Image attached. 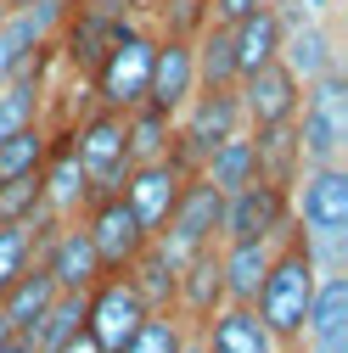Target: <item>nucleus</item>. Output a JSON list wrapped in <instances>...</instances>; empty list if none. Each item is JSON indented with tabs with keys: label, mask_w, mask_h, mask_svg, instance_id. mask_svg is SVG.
Returning a JSON list of instances; mask_svg holds the SVG:
<instances>
[{
	"label": "nucleus",
	"mask_w": 348,
	"mask_h": 353,
	"mask_svg": "<svg viewBox=\"0 0 348 353\" xmlns=\"http://www.w3.org/2000/svg\"><path fill=\"white\" fill-rule=\"evenodd\" d=\"M253 6H264V0H202V12H208V23H220V28H231V23H242Z\"/></svg>",
	"instance_id": "obj_34"
},
{
	"label": "nucleus",
	"mask_w": 348,
	"mask_h": 353,
	"mask_svg": "<svg viewBox=\"0 0 348 353\" xmlns=\"http://www.w3.org/2000/svg\"><path fill=\"white\" fill-rule=\"evenodd\" d=\"M79 225H84V236H90V247H96V258H102L107 275L129 270V263L141 258V247L152 241L118 191H113V196H90V202H84V213H79Z\"/></svg>",
	"instance_id": "obj_8"
},
{
	"label": "nucleus",
	"mask_w": 348,
	"mask_h": 353,
	"mask_svg": "<svg viewBox=\"0 0 348 353\" xmlns=\"http://www.w3.org/2000/svg\"><path fill=\"white\" fill-rule=\"evenodd\" d=\"M292 225L298 230H348V163H320V168L298 174Z\"/></svg>",
	"instance_id": "obj_10"
},
{
	"label": "nucleus",
	"mask_w": 348,
	"mask_h": 353,
	"mask_svg": "<svg viewBox=\"0 0 348 353\" xmlns=\"http://www.w3.org/2000/svg\"><path fill=\"white\" fill-rule=\"evenodd\" d=\"M197 90V57H191V39L186 34H157V51H152V79H146V101L157 112H180Z\"/></svg>",
	"instance_id": "obj_15"
},
{
	"label": "nucleus",
	"mask_w": 348,
	"mask_h": 353,
	"mask_svg": "<svg viewBox=\"0 0 348 353\" xmlns=\"http://www.w3.org/2000/svg\"><path fill=\"white\" fill-rule=\"evenodd\" d=\"M315 263L309 252L298 247V236L287 230L270 252V270H264V286H258V303L253 314L264 320V331L276 336V347H292L303 342V320H309V297H315Z\"/></svg>",
	"instance_id": "obj_1"
},
{
	"label": "nucleus",
	"mask_w": 348,
	"mask_h": 353,
	"mask_svg": "<svg viewBox=\"0 0 348 353\" xmlns=\"http://www.w3.org/2000/svg\"><path fill=\"white\" fill-rule=\"evenodd\" d=\"M152 51H157V34L141 28V23H129L102 51V62L90 68V79H84L90 96H96V107H107V112L141 107L146 101V79H152Z\"/></svg>",
	"instance_id": "obj_4"
},
{
	"label": "nucleus",
	"mask_w": 348,
	"mask_h": 353,
	"mask_svg": "<svg viewBox=\"0 0 348 353\" xmlns=\"http://www.w3.org/2000/svg\"><path fill=\"white\" fill-rule=\"evenodd\" d=\"M168 141H174V118L157 112L152 101H141V107L124 112V146H129V157H135V163L168 157Z\"/></svg>",
	"instance_id": "obj_26"
},
{
	"label": "nucleus",
	"mask_w": 348,
	"mask_h": 353,
	"mask_svg": "<svg viewBox=\"0 0 348 353\" xmlns=\"http://www.w3.org/2000/svg\"><path fill=\"white\" fill-rule=\"evenodd\" d=\"M6 336H12V325H6V314H0V342H6Z\"/></svg>",
	"instance_id": "obj_39"
},
{
	"label": "nucleus",
	"mask_w": 348,
	"mask_h": 353,
	"mask_svg": "<svg viewBox=\"0 0 348 353\" xmlns=\"http://www.w3.org/2000/svg\"><path fill=\"white\" fill-rule=\"evenodd\" d=\"M180 353H202V342H197V331H191V342H186V347H180Z\"/></svg>",
	"instance_id": "obj_37"
},
{
	"label": "nucleus",
	"mask_w": 348,
	"mask_h": 353,
	"mask_svg": "<svg viewBox=\"0 0 348 353\" xmlns=\"http://www.w3.org/2000/svg\"><path fill=\"white\" fill-rule=\"evenodd\" d=\"M68 146L73 157L84 163V174H90V196H113L124 185V174H129V146H124V112H107V107H90V112H79L68 129Z\"/></svg>",
	"instance_id": "obj_6"
},
{
	"label": "nucleus",
	"mask_w": 348,
	"mask_h": 353,
	"mask_svg": "<svg viewBox=\"0 0 348 353\" xmlns=\"http://www.w3.org/2000/svg\"><path fill=\"white\" fill-rule=\"evenodd\" d=\"M281 353H303V342H292V347H281Z\"/></svg>",
	"instance_id": "obj_40"
},
{
	"label": "nucleus",
	"mask_w": 348,
	"mask_h": 353,
	"mask_svg": "<svg viewBox=\"0 0 348 353\" xmlns=\"http://www.w3.org/2000/svg\"><path fill=\"white\" fill-rule=\"evenodd\" d=\"M202 180L213 185V191H242L247 180H258V157H253V135H247V129H236V135H225L220 146H213L208 157H202Z\"/></svg>",
	"instance_id": "obj_25"
},
{
	"label": "nucleus",
	"mask_w": 348,
	"mask_h": 353,
	"mask_svg": "<svg viewBox=\"0 0 348 353\" xmlns=\"http://www.w3.org/2000/svg\"><path fill=\"white\" fill-rule=\"evenodd\" d=\"M152 314L146 297L135 292V281H129L124 270L118 275H102L90 292H84V331H90L107 353H118L129 336H135V325Z\"/></svg>",
	"instance_id": "obj_9"
},
{
	"label": "nucleus",
	"mask_w": 348,
	"mask_h": 353,
	"mask_svg": "<svg viewBox=\"0 0 348 353\" xmlns=\"http://www.w3.org/2000/svg\"><path fill=\"white\" fill-rule=\"evenodd\" d=\"M0 353H34V342H28V336H6V342H0Z\"/></svg>",
	"instance_id": "obj_36"
},
{
	"label": "nucleus",
	"mask_w": 348,
	"mask_h": 353,
	"mask_svg": "<svg viewBox=\"0 0 348 353\" xmlns=\"http://www.w3.org/2000/svg\"><path fill=\"white\" fill-rule=\"evenodd\" d=\"M39 208H46V202H39V168L0 180V225H28Z\"/></svg>",
	"instance_id": "obj_31"
},
{
	"label": "nucleus",
	"mask_w": 348,
	"mask_h": 353,
	"mask_svg": "<svg viewBox=\"0 0 348 353\" xmlns=\"http://www.w3.org/2000/svg\"><path fill=\"white\" fill-rule=\"evenodd\" d=\"M191 57H197V90H236V46H231V28L220 23H202L191 34Z\"/></svg>",
	"instance_id": "obj_24"
},
{
	"label": "nucleus",
	"mask_w": 348,
	"mask_h": 353,
	"mask_svg": "<svg viewBox=\"0 0 348 353\" xmlns=\"http://www.w3.org/2000/svg\"><path fill=\"white\" fill-rule=\"evenodd\" d=\"M236 101H242V123H247V129L292 123V118H298V101H303V84H298L281 62H264V68H253V73L236 84Z\"/></svg>",
	"instance_id": "obj_12"
},
{
	"label": "nucleus",
	"mask_w": 348,
	"mask_h": 353,
	"mask_svg": "<svg viewBox=\"0 0 348 353\" xmlns=\"http://www.w3.org/2000/svg\"><path fill=\"white\" fill-rule=\"evenodd\" d=\"M135 23V0H84V6L62 12L57 34H51V51L73 79H90V68L102 62V51Z\"/></svg>",
	"instance_id": "obj_3"
},
{
	"label": "nucleus",
	"mask_w": 348,
	"mask_h": 353,
	"mask_svg": "<svg viewBox=\"0 0 348 353\" xmlns=\"http://www.w3.org/2000/svg\"><path fill=\"white\" fill-rule=\"evenodd\" d=\"M292 236H298V247L309 252V263L320 275H342L348 270V230H298L292 225Z\"/></svg>",
	"instance_id": "obj_32"
},
{
	"label": "nucleus",
	"mask_w": 348,
	"mask_h": 353,
	"mask_svg": "<svg viewBox=\"0 0 348 353\" xmlns=\"http://www.w3.org/2000/svg\"><path fill=\"white\" fill-rule=\"evenodd\" d=\"M247 135H253V157H258V180H270V185L292 191V185H298V174H303V152H298L292 123L247 129Z\"/></svg>",
	"instance_id": "obj_23"
},
{
	"label": "nucleus",
	"mask_w": 348,
	"mask_h": 353,
	"mask_svg": "<svg viewBox=\"0 0 348 353\" xmlns=\"http://www.w3.org/2000/svg\"><path fill=\"white\" fill-rule=\"evenodd\" d=\"M281 68H287L298 84H315L320 73H337V68H342L337 23H331V17H292V23L281 28Z\"/></svg>",
	"instance_id": "obj_11"
},
{
	"label": "nucleus",
	"mask_w": 348,
	"mask_h": 353,
	"mask_svg": "<svg viewBox=\"0 0 348 353\" xmlns=\"http://www.w3.org/2000/svg\"><path fill=\"white\" fill-rule=\"evenodd\" d=\"M51 23L46 17H34V12H23V6H0V84H6L34 51H46L51 46Z\"/></svg>",
	"instance_id": "obj_21"
},
{
	"label": "nucleus",
	"mask_w": 348,
	"mask_h": 353,
	"mask_svg": "<svg viewBox=\"0 0 348 353\" xmlns=\"http://www.w3.org/2000/svg\"><path fill=\"white\" fill-rule=\"evenodd\" d=\"M220 303H225V286H220V247H202L186 270H180V286H174V314L197 331Z\"/></svg>",
	"instance_id": "obj_19"
},
{
	"label": "nucleus",
	"mask_w": 348,
	"mask_h": 353,
	"mask_svg": "<svg viewBox=\"0 0 348 353\" xmlns=\"http://www.w3.org/2000/svg\"><path fill=\"white\" fill-rule=\"evenodd\" d=\"M197 342H202V353H281L276 336L264 331V320L247 303H220L197 325Z\"/></svg>",
	"instance_id": "obj_17"
},
{
	"label": "nucleus",
	"mask_w": 348,
	"mask_h": 353,
	"mask_svg": "<svg viewBox=\"0 0 348 353\" xmlns=\"http://www.w3.org/2000/svg\"><path fill=\"white\" fill-rule=\"evenodd\" d=\"M73 331H84V292H57V303L39 314V325H34V353H51V347H62Z\"/></svg>",
	"instance_id": "obj_29"
},
{
	"label": "nucleus",
	"mask_w": 348,
	"mask_h": 353,
	"mask_svg": "<svg viewBox=\"0 0 348 353\" xmlns=\"http://www.w3.org/2000/svg\"><path fill=\"white\" fill-rule=\"evenodd\" d=\"M292 135H298L303 168L348 163V73H342V68H337V73H320L315 84H303Z\"/></svg>",
	"instance_id": "obj_2"
},
{
	"label": "nucleus",
	"mask_w": 348,
	"mask_h": 353,
	"mask_svg": "<svg viewBox=\"0 0 348 353\" xmlns=\"http://www.w3.org/2000/svg\"><path fill=\"white\" fill-rule=\"evenodd\" d=\"M236 129H247V123H242V101H236V90H191V101L174 112L168 163L186 168V174H197L202 157L220 146L225 135H236Z\"/></svg>",
	"instance_id": "obj_5"
},
{
	"label": "nucleus",
	"mask_w": 348,
	"mask_h": 353,
	"mask_svg": "<svg viewBox=\"0 0 348 353\" xmlns=\"http://www.w3.org/2000/svg\"><path fill=\"white\" fill-rule=\"evenodd\" d=\"M191 342V325L174 314V308H152V314L135 325V336H129L118 353H180Z\"/></svg>",
	"instance_id": "obj_28"
},
{
	"label": "nucleus",
	"mask_w": 348,
	"mask_h": 353,
	"mask_svg": "<svg viewBox=\"0 0 348 353\" xmlns=\"http://www.w3.org/2000/svg\"><path fill=\"white\" fill-rule=\"evenodd\" d=\"M34 263V247H28V225H0V297L12 292V281Z\"/></svg>",
	"instance_id": "obj_33"
},
{
	"label": "nucleus",
	"mask_w": 348,
	"mask_h": 353,
	"mask_svg": "<svg viewBox=\"0 0 348 353\" xmlns=\"http://www.w3.org/2000/svg\"><path fill=\"white\" fill-rule=\"evenodd\" d=\"M46 146H51V129L46 123H28V129L0 135V180H12V174H34L39 163H46Z\"/></svg>",
	"instance_id": "obj_30"
},
{
	"label": "nucleus",
	"mask_w": 348,
	"mask_h": 353,
	"mask_svg": "<svg viewBox=\"0 0 348 353\" xmlns=\"http://www.w3.org/2000/svg\"><path fill=\"white\" fill-rule=\"evenodd\" d=\"M39 202H46L51 219H79L84 202H90V174L73 157L68 135H51V146H46V163H39Z\"/></svg>",
	"instance_id": "obj_16"
},
{
	"label": "nucleus",
	"mask_w": 348,
	"mask_h": 353,
	"mask_svg": "<svg viewBox=\"0 0 348 353\" xmlns=\"http://www.w3.org/2000/svg\"><path fill=\"white\" fill-rule=\"evenodd\" d=\"M180 180H186V168H174L168 157L129 163V174H124L118 196L129 202V213L141 219V230H146V236H157V230H163V219H168L174 196H180Z\"/></svg>",
	"instance_id": "obj_14"
},
{
	"label": "nucleus",
	"mask_w": 348,
	"mask_h": 353,
	"mask_svg": "<svg viewBox=\"0 0 348 353\" xmlns=\"http://www.w3.org/2000/svg\"><path fill=\"white\" fill-rule=\"evenodd\" d=\"M287 230H292V191H281V185H270V180H247L242 191L225 196L220 241H242V236L281 241Z\"/></svg>",
	"instance_id": "obj_7"
},
{
	"label": "nucleus",
	"mask_w": 348,
	"mask_h": 353,
	"mask_svg": "<svg viewBox=\"0 0 348 353\" xmlns=\"http://www.w3.org/2000/svg\"><path fill=\"white\" fill-rule=\"evenodd\" d=\"M34 263H39V270H46V275L57 281V292H90V286L107 275L79 219H62V225L51 230V241L39 247V258H34Z\"/></svg>",
	"instance_id": "obj_13"
},
{
	"label": "nucleus",
	"mask_w": 348,
	"mask_h": 353,
	"mask_svg": "<svg viewBox=\"0 0 348 353\" xmlns=\"http://www.w3.org/2000/svg\"><path fill=\"white\" fill-rule=\"evenodd\" d=\"M270 252L276 241H258V236H242V241H220V286H225V303H258V286H264V270H270Z\"/></svg>",
	"instance_id": "obj_18"
},
{
	"label": "nucleus",
	"mask_w": 348,
	"mask_h": 353,
	"mask_svg": "<svg viewBox=\"0 0 348 353\" xmlns=\"http://www.w3.org/2000/svg\"><path fill=\"white\" fill-rule=\"evenodd\" d=\"M281 12H276V0H264V6H253L242 23H231V46H236V73L247 79L253 68H264V62H281ZM236 79V84H242Z\"/></svg>",
	"instance_id": "obj_20"
},
{
	"label": "nucleus",
	"mask_w": 348,
	"mask_h": 353,
	"mask_svg": "<svg viewBox=\"0 0 348 353\" xmlns=\"http://www.w3.org/2000/svg\"><path fill=\"white\" fill-rule=\"evenodd\" d=\"M129 281H135V292L146 297V308H174V286H180V270H174V263L146 241L141 247V258L135 263H129V270H124Z\"/></svg>",
	"instance_id": "obj_27"
},
{
	"label": "nucleus",
	"mask_w": 348,
	"mask_h": 353,
	"mask_svg": "<svg viewBox=\"0 0 348 353\" xmlns=\"http://www.w3.org/2000/svg\"><path fill=\"white\" fill-rule=\"evenodd\" d=\"M57 303V281L39 270V263H28V270L12 281V292L0 297V314H6V325H12V336H34V325H39V314Z\"/></svg>",
	"instance_id": "obj_22"
},
{
	"label": "nucleus",
	"mask_w": 348,
	"mask_h": 353,
	"mask_svg": "<svg viewBox=\"0 0 348 353\" xmlns=\"http://www.w3.org/2000/svg\"><path fill=\"white\" fill-rule=\"evenodd\" d=\"M57 6H62V12H73V6H84V0H57Z\"/></svg>",
	"instance_id": "obj_38"
},
{
	"label": "nucleus",
	"mask_w": 348,
	"mask_h": 353,
	"mask_svg": "<svg viewBox=\"0 0 348 353\" xmlns=\"http://www.w3.org/2000/svg\"><path fill=\"white\" fill-rule=\"evenodd\" d=\"M51 353H107V347H102V342H96L90 331H73V336H68L62 347H51Z\"/></svg>",
	"instance_id": "obj_35"
}]
</instances>
